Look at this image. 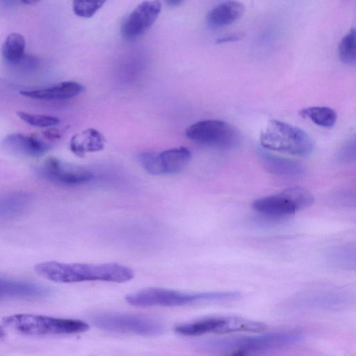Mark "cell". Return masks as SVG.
Returning a JSON list of instances; mask_svg holds the SVG:
<instances>
[{
  "mask_svg": "<svg viewBox=\"0 0 356 356\" xmlns=\"http://www.w3.org/2000/svg\"><path fill=\"white\" fill-rule=\"evenodd\" d=\"M107 0H72L74 14L80 17L93 16Z\"/></svg>",
  "mask_w": 356,
  "mask_h": 356,
  "instance_id": "cell-26",
  "label": "cell"
},
{
  "mask_svg": "<svg viewBox=\"0 0 356 356\" xmlns=\"http://www.w3.org/2000/svg\"><path fill=\"white\" fill-rule=\"evenodd\" d=\"M105 139L102 134L95 129H88L73 136L70 147L75 155L83 157L88 152H95L104 149Z\"/></svg>",
  "mask_w": 356,
  "mask_h": 356,
  "instance_id": "cell-17",
  "label": "cell"
},
{
  "mask_svg": "<svg viewBox=\"0 0 356 356\" xmlns=\"http://www.w3.org/2000/svg\"><path fill=\"white\" fill-rule=\"evenodd\" d=\"M261 146L270 151L298 156H307L314 143L302 129L286 122L270 120L260 134Z\"/></svg>",
  "mask_w": 356,
  "mask_h": 356,
  "instance_id": "cell-5",
  "label": "cell"
},
{
  "mask_svg": "<svg viewBox=\"0 0 356 356\" xmlns=\"http://www.w3.org/2000/svg\"><path fill=\"white\" fill-rule=\"evenodd\" d=\"M261 159L264 168L270 172L280 176H298L304 168L298 162L268 152H262Z\"/></svg>",
  "mask_w": 356,
  "mask_h": 356,
  "instance_id": "cell-18",
  "label": "cell"
},
{
  "mask_svg": "<svg viewBox=\"0 0 356 356\" xmlns=\"http://www.w3.org/2000/svg\"><path fill=\"white\" fill-rule=\"evenodd\" d=\"M44 134L45 135V136L47 138H51V139L60 138V134L57 130H54V129L47 130L44 133Z\"/></svg>",
  "mask_w": 356,
  "mask_h": 356,
  "instance_id": "cell-29",
  "label": "cell"
},
{
  "mask_svg": "<svg viewBox=\"0 0 356 356\" xmlns=\"http://www.w3.org/2000/svg\"><path fill=\"white\" fill-rule=\"evenodd\" d=\"M138 160L143 168L149 175H163L159 152L150 151L140 152L138 155Z\"/></svg>",
  "mask_w": 356,
  "mask_h": 356,
  "instance_id": "cell-25",
  "label": "cell"
},
{
  "mask_svg": "<svg viewBox=\"0 0 356 356\" xmlns=\"http://www.w3.org/2000/svg\"><path fill=\"white\" fill-rule=\"evenodd\" d=\"M26 40L18 33L9 34L2 46V56L5 61L11 65L20 63L25 56Z\"/></svg>",
  "mask_w": 356,
  "mask_h": 356,
  "instance_id": "cell-21",
  "label": "cell"
},
{
  "mask_svg": "<svg viewBox=\"0 0 356 356\" xmlns=\"http://www.w3.org/2000/svg\"><path fill=\"white\" fill-rule=\"evenodd\" d=\"M2 143L8 152L24 157H39L50 149V146L40 138L19 133L6 136Z\"/></svg>",
  "mask_w": 356,
  "mask_h": 356,
  "instance_id": "cell-14",
  "label": "cell"
},
{
  "mask_svg": "<svg viewBox=\"0 0 356 356\" xmlns=\"http://www.w3.org/2000/svg\"><path fill=\"white\" fill-rule=\"evenodd\" d=\"M185 134L192 141L220 149L235 148L241 141L239 131L221 120H200L187 127Z\"/></svg>",
  "mask_w": 356,
  "mask_h": 356,
  "instance_id": "cell-7",
  "label": "cell"
},
{
  "mask_svg": "<svg viewBox=\"0 0 356 356\" xmlns=\"http://www.w3.org/2000/svg\"><path fill=\"white\" fill-rule=\"evenodd\" d=\"M6 5H10L14 3L16 0H1Z\"/></svg>",
  "mask_w": 356,
  "mask_h": 356,
  "instance_id": "cell-32",
  "label": "cell"
},
{
  "mask_svg": "<svg viewBox=\"0 0 356 356\" xmlns=\"http://www.w3.org/2000/svg\"><path fill=\"white\" fill-rule=\"evenodd\" d=\"M45 179L59 184L76 186L86 184L93 178L92 173L81 167L62 163L56 158H49L38 170Z\"/></svg>",
  "mask_w": 356,
  "mask_h": 356,
  "instance_id": "cell-12",
  "label": "cell"
},
{
  "mask_svg": "<svg viewBox=\"0 0 356 356\" xmlns=\"http://www.w3.org/2000/svg\"><path fill=\"white\" fill-rule=\"evenodd\" d=\"M24 4L30 5L38 2L40 0H20Z\"/></svg>",
  "mask_w": 356,
  "mask_h": 356,
  "instance_id": "cell-31",
  "label": "cell"
},
{
  "mask_svg": "<svg viewBox=\"0 0 356 356\" xmlns=\"http://www.w3.org/2000/svg\"><path fill=\"white\" fill-rule=\"evenodd\" d=\"M338 56L343 64L356 65V29H350L341 38L338 45Z\"/></svg>",
  "mask_w": 356,
  "mask_h": 356,
  "instance_id": "cell-23",
  "label": "cell"
},
{
  "mask_svg": "<svg viewBox=\"0 0 356 356\" xmlns=\"http://www.w3.org/2000/svg\"><path fill=\"white\" fill-rule=\"evenodd\" d=\"M161 10L158 0L144 1L138 4L122 23V37L134 41L143 35L157 19Z\"/></svg>",
  "mask_w": 356,
  "mask_h": 356,
  "instance_id": "cell-11",
  "label": "cell"
},
{
  "mask_svg": "<svg viewBox=\"0 0 356 356\" xmlns=\"http://www.w3.org/2000/svg\"><path fill=\"white\" fill-rule=\"evenodd\" d=\"M328 259L337 266L356 268V248L333 249L330 252Z\"/></svg>",
  "mask_w": 356,
  "mask_h": 356,
  "instance_id": "cell-24",
  "label": "cell"
},
{
  "mask_svg": "<svg viewBox=\"0 0 356 356\" xmlns=\"http://www.w3.org/2000/svg\"><path fill=\"white\" fill-rule=\"evenodd\" d=\"M300 115L309 119L318 126L331 128L334 126L337 114L334 110L327 106H310L302 108Z\"/></svg>",
  "mask_w": 356,
  "mask_h": 356,
  "instance_id": "cell-22",
  "label": "cell"
},
{
  "mask_svg": "<svg viewBox=\"0 0 356 356\" xmlns=\"http://www.w3.org/2000/svg\"><path fill=\"white\" fill-rule=\"evenodd\" d=\"M50 288L31 282L1 277V299H40L49 296Z\"/></svg>",
  "mask_w": 356,
  "mask_h": 356,
  "instance_id": "cell-13",
  "label": "cell"
},
{
  "mask_svg": "<svg viewBox=\"0 0 356 356\" xmlns=\"http://www.w3.org/2000/svg\"><path fill=\"white\" fill-rule=\"evenodd\" d=\"M244 33H237L227 35L220 38H218L216 41L217 44L227 43L229 42H235L242 39L244 37Z\"/></svg>",
  "mask_w": 356,
  "mask_h": 356,
  "instance_id": "cell-28",
  "label": "cell"
},
{
  "mask_svg": "<svg viewBox=\"0 0 356 356\" xmlns=\"http://www.w3.org/2000/svg\"><path fill=\"white\" fill-rule=\"evenodd\" d=\"M313 202L314 197L309 191L294 186L280 193L259 198L252 202V207L270 217L284 218L310 207Z\"/></svg>",
  "mask_w": 356,
  "mask_h": 356,
  "instance_id": "cell-9",
  "label": "cell"
},
{
  "mask_svg": "<svg viewBox=\"0 0 356 356\" xmlns=\"http://www.w3.org/2000/svg\"><path fill=\"white\" fill-rule=\"evenodd\" d=\"M31 197L22 192H14L1 198L0 215L6 220L13 219L22 214L29 207Z\"/></svg>",
  "mask_w": 356,
  "mask_h": 356,
  "instance_id": "cell-20",
  "label": "cell"
},
{
  "mask_svg": "<svg viewBox=\"0 0 356 356\" xmlns=\"http://www.w3.org/2000/svg\"><path fill=\"white\" fill-rule=\"evenodd\" d=\"M298 307L309 311H336L356 302V294L341 288L309 289L300 294Z\"/></svg>",
  "mask_w": 356,
  "mask_h": 356,
  "instance_id": "cell-10",
  "label": "cell"
},
{
  "mask_svg": "<svg viewBox=\"0 0 356 356\" xmlns=\"http://www.w3.org/2000/svg\"><path fill=\"white\" fill-rule=\"evenodd\" d=\"M166 3L171 7H176L181 3L184 0H165Z\"/></svg>",
  "mask_w": 356,
  "mask_h": 356,
  "instance_id": "cell-30",
  "label": "cell"
},
{
  "mask_svg": "<svg viewBox=\"0 0 356 356\" xmlns=\"http://www.w3.org/2000/svg\"><path fill=\"white\" fill-rule=\"evenodd\" d=\"M245 11L244 6L234 0L222 2L212 8L206 17L208 26L212 29L228 26L241 17Z\"/></svg>",
  "mask_w": 356,
  "mask_h": 356,
  "instance_id": "cell-16",
  "label": "cell"
},
{
  "mask_svg": "<svg viewBox=\"0 0 356 356\" xmlns=\"http://www.w3.org/2000/svg\"><path fill=\"white\" fill-rule=\"evenodd\" d=\"M17 115L21 120L35 127H49L60 122L58 118L51 115L33 114L24 111H18Z\"/></svg>",
  "mask_w": 356,
  "mask_h": 356,
  "instance_id": "cell-27",
  "label": "cell"
},
{
  "mask_svg": "<svg viewBox=\"0 0 356 356\" xmlns=\"http://www.w3.org/2000/svg\"><path fill=\"white\" fill-rule=\"evenodd\" d=\"M92 323L105 331L155 337L164 331L163 325L155 319L127 313H100L91 316Z\"/></svg>",
  "mask_w": 356,
  "mask_h": 356,
  "instance_id": "cell-6",
  "label": "cell"
},
{
  "mask_svg": "<svg viewBox=\"0 0 356 356\" xmlns=\"http://www.w3.org/2000/svg\"><path fill=\"white\" fill-rule=\"evenodd\" d=\"M305 336L295 331L275 332L257 335L211 339L198 345L204 350L230 355H252L298 344Z\"/></svg>",
  "mask_w": 356,
  "mask_h": 356,
  "instance_id": "cell-2",
  "label": "cell"
},
{
  "mask_svg": "<svg viewBox=\"0 0 356 356\" xmlns=\"http://www.w3.org/2000/svg\"><path fill=\"white\" fill-rule=\"evenodd\" d=\"M265 325L241 317H208L191 323L180 324L175 331L183 336H199L209 333L228 334L234 332H261Z\"/></svg>",
  "mask_w": 356,
  "mask_h": 356,
  "instance_id": "cell-8",
  "label": "cell"
},
{
  "mask_svg": "<svg viewBox=\"0 0 356 356\" xmlns=\"http://www.w3.org/2000/svg\"><path fill=\"white\" fill-rule=\"evenodd\" d=\"M2 325L26 336L45 337L85 332L90 325L85 321L45 315L17 314L5 316Z\"/></svg>",
  "mask_w": 356,
  "mask_h": 356,
  "instance_id": "cell-4",
  "label": "cell"
},
{
  "mask_svg": "<svg viewBox=\"0 0 356 356\" xmlns=\"http://www.w3.org/2000/svg\"><path fill=\"white\" fill-rule=\"evenodd\" d=\"M238 291H209L201 293H183L175 290L159 287L145 289L125 297L131 305L141 307H177L204 302H223L237 300Z\"/></svg>",
  "mask_w": 356,
  "mask_h": 356,
  "instance_id": "cell-3",
  "label": "cell"
},
{
  "mask_svg": "<svg viewBox=\"0 0 356 356\" xmlns=\"http://www.w3.org/2000/svg\"><path fill=\"white\" fill-rule=\"evenodd\" d=\"M163 175H172L184 170L190 161L191 152L185 147L159 152Z\"/></svg>",
  "mask_w": 356,
  "mask_h": 356,
  "instance_id": "cell-19",
  "label": "cell"
},
{
  "mask_svg": "<svg viewBox=\"0 0 356 356\" xmlns=\"http://www.w3.org/2000/svg\"><path fill=\"white\" fill-rule=\"evenodd\" d=\"M84 91L83 85L75 81H63L52 86L20 91L24 97L40 100H62L74 97Z\"/></svg>",
  "mask_w": 356,
  "mask_h": 356,
  "instance_id": "cell-15",
  "label": "cell"
},
{
  "mask_svg": "<svg viewBox=\"0 0 356 356\" xmlns=\"http://www.w3.org/2000/svg\"><path fill=\"white\" fill-rule=\"evenodd\" d=\"M36 273L47 280L60 283L104 281L122 283L134 277L133 270L117 263L66 264L47 261L35 266Z\"/></svg>",
  "mask_w": 356,
  "mask_h": 356,
  "instance_id": "cell-1",
  "label": "cell"
}]
</instances>
